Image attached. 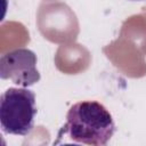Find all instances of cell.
Returning <instances> with one entry per match:
<instances>
[{"mask_svg":"<svg viewBox=\"0 0 146 146\" xmlns=\"http://www.w3.org/2000/svg\"><path fill=\"white\" fill-rule=\"evenodd\" d=\"M114 132L115 123L108 110L96 100H83L70 107L58 137L66 135L75 143L104 146Z\"/></svg>","mask_w":146,"mask_h":146,"instance_id":"obj_1","label":"cell"},{"mask_svg":"<svg viewBox=\"0 0 146 146\" xmlns=\"http://www.w3.org/2000/svg\"><path fill=\"white\" fill-rule=\"evenodd\" d=\"M36 115L35 94L27 88H8L0 97L1 130L8 135L27 136Z\"/></svg>","mask_w":146,"mask_h":146,"instance_id":"obj_2","label":"cell"},{"mask_svg":"<svg viewBox=\"0 0 146 146\" xmlns=\"http://www.w3.org/2000/svg\"><path fill=\"white\" fill-rule=\"evenodd\" d=\"M36 63V55L27 48L10 50L0 57V78L29 88L39 82L41 78Z\"/></svg>","mask_w":146,"mask_h":146,"instance_id":"obj_3","label":"cell"},{"mask_svg":"<svg viewBox=\"0 0 146 146\" xmlns=\"http://www.w3.org/2000/svg\"><path fill=\"white\" fill-rule=\"evenodd\" d=\"M131 1H144V0H131Z\"/></svg>","mask_w":146,"mask_h":146,"instance_id":"obj_4","label":"cell"}]
</instances>
